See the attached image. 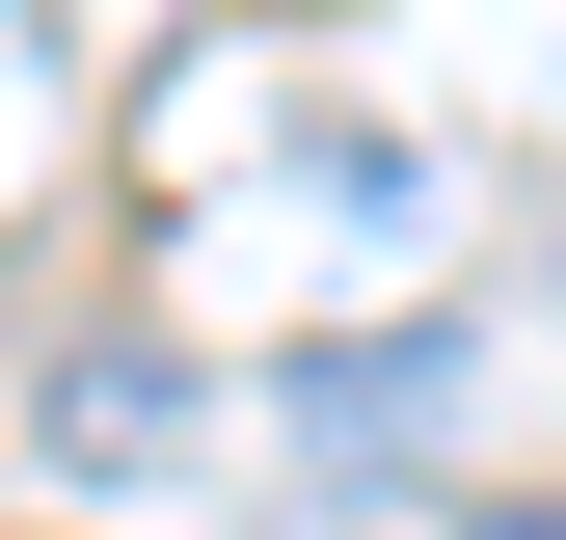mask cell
<instances>
[{
	"label": "cell",
	"instance_id": "1",
	"mask_svg": "<svg viewBox=\"0 0 566 540\" xmlns=\"http://www.w3.org/2000/svg\"><path fill=\"white\" fill-rule=\"evenodd\" d=\"M459 540H566V513H459Z\"/></svg>",
	"mask_w": 566,
	"mask_h": 540
}]
</instances>
